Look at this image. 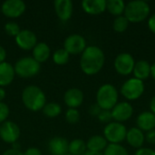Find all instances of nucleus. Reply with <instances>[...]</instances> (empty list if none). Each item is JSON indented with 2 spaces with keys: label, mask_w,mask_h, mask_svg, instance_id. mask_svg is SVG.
<instances>
[{
  "label": "nucleus",
  "mask_w": 155,
  "mask_h": 155,
  "mask_svg": "<svg viewBox=\"0 0 155 155\" xmlns=\"http://www.w3.org/2000/svg\"><path fill=\"white\" fill-rule=\"evenodd\" d=\"M82 7L89 15H99L105 11L106 1L105 0H84L82 2Z\"/></svg>",
  "instance_id": "nucleus-19"
},
{
  "label": "nucleus",
  "mask_w": 155,
  "mask_h": 155,
  "mask_svg": "<svg viewBox=\"0 0 155 155\" xmlns=\"http://www.w3.org/2000/svg\"><path fill=\"white\" fill-rule=\"evenodd\" d=\"M102 109L98 106V104H93L90 108H89V113L90 114H92L93 116H98V114L101 113Z\"/></svg>",
  "instance_id": "nucleus-36"
},
{
  "label": "nucleus",
  "mask_w": 155,
  "mask_h": 155,
  "mask_svg": "<svg viewBox=\"0 0 155 155\" xmlns=\"http://www.w3.org/2000/svg\"><path fill=\"white\" fill-rule=\"evenodd\" d=\"M14 66L6 62L0 64V86H6L12 83L15 77Z\"/></svg>",
  "instance_id": "nucleus-20"
},
{
  "label": "nucleus",
  "mask_w": 155,
  "mask_h": 155,
  "mask_svg": "<svg viewBox=\"0 0 155 155\" xmlns=\"http://www.w3.org/2000/svg\"><path fill=\"white\" fill-rule=\"evenodd\" d=\"M104 53L98 46H87L82 53V56L80 59V66L82 71L87 75H94L98 74L104 67Z\"/></svg>",
  "instance_id": "nucleus-1"
},
{
  "label": "nucleus",
  "mask_w": 155,
  "mask_h": 155,
  "mask_svg": "<svg viewBox=\"0 0 155 155\" xmlns=\"http://www.w3.org/2000/svg\"><path fill=\"white\" fill-rule=\"evenodd\" d=\"M2 13L10 18H16L22 15L25 10V4L21 0H6L2 5Z\"/></svg>",
  "instance_id": "nucleus-11"
},
{
  "label": "nucleus",
  "mask_w": 155,
  "mask_h": 155,
  "mask_svg": "<svg viewBox=\"0 0 155 155\" xmlns=\"http://www.w3.org/2000/svg\"><path fill=\"white\" fill-rule=\"evenodd\" d=\"M134 155H155V151L151 148H141L138 149Z\"/></svg>",
  "instance_id": "nucleus-35"
},
{
  "label": "nucleus",
  "mask_w": 155,
  "mask_h": 155,
  "mask_svg": "<svg viewBox=\"0 0 155 155\" xmlns=\"http://www.w3.org/2000/svg\"><path fill=\"white\" fill-rule=\"evenodd\" d=\"M129 21L124 15L117 16L113 23V28L117 33H124L127 30L129 26Z\"/></svg>",
  "instance_id": "nucleus-28"
},
{
  "label": "nucleus",
  "mask_w": 155,
  "mask_h": 155,
  "mask_svg": "<svg viewBox=\"0 0 155 155\" xmlns=\"http://www.w3.org/2000/svg\"><path fill=\"white\" fill-rule=\"evenodd\" d=\"M9 115V108L5 103H0V123L5 122L6 118Z\"/></svg>",
  "instance_id": "nucleus-33"
},
{
  "label": "nucleus",
  "mask_w": 155,
  "mask_h": 155,
  "mask_svg": "<svg viewBox=\"0 0 155 155\" xmlns=\"http://www.w3.org/2000/svg\"><path fill=\"white\" fill-rule=\"evenodd\" d=\"M150 109H151V112L155 115V95L151 99V102H150Z\"/></svg>",
  "instance_id": "nucleus-41"
},
{
  "label": "nucleus",
  "mask_w": 155,
  "mask_h": 155,
  "mask_svg": "<svg viewBox=\"0 0 155 155\" xmlns=\"http://www.w3.org/2000/svg\"><path fill=\"white\" fill-rule=\"evenodd\" d=\"M22 101L25 106L30 111L42 110L45 105V94L38 86H26L22 93Z\"/></svg>",
  "instance_id": "nucleus-2"
},
{
  "label": "nucleus",
  "mask_w": 155,
  "mask_h": 155,
  "mask_svg": "<svg viewBox=\"0 0 155 155\" xmlns=\"http://www.w3.org/2000/svg\"><path fill=\"white\" fill-rule=\"evenodd\" d=\"M15 42L21 49L30 50L36 45L37 38L35 33L25 29L21 30V32L15 36Z\"/></svg>",
  "instance_id": "nucleus-13"
},
{
  "label": "nucleus",
  "mask_w": 155,
  "mask_h": 155,
  "mask_svg": "<svg viewBox=\"0 0 155 155\" xmlns=\"http://www.w3.org/2000/svg\"><path fill=\"white\" fill-rule=\"evenodd\" d=\"M108 143L106 139L102 135H94L90 137L86 143L87 150L95 153H101L102 151H104Z\"/></svg>",
  "instance_id": "nucleus-22"
},
{
  "label": "nucleus",
  "mask_w": 155,
  "mask_h": 155,
  "mask_svg": "<svg viewBox=\"0 0 155 155\" xmlns=\"http://www.w3.org/2000/svg\"><path fill=\"white\" fill-rule=\"evenodd\" d=\"M83 155H103L101 153H95V152H90V151H86Z\"/></svg>",
  "instance_id": "nucleus-44"
},
{
  "label": "nucleus",
  "mask_w": 155,
  "mask_h": 155,
  "mask_svg": "<svg viewBox=\"0 0 155 155\" xmlns=\"http://www.w3.org/2000/svg\"><path fill=\"white\" fill-rule=\"evenodd\" d=\"M148 27L151 30V32H153V34H155V14L152 15L149 17V20H148Z\"/></svg>",
  "instance_id": "nucleus-37"
},
{
  "label": "nucleus",
  "mask_w": 155,
  "mask_h": 155,
  "mask_svg": "<svg viewBox=\"0 0 155 155\" xmlns=\"http://www.w3.org/2000/svg\"><path fill=\"white\" fill-rule=\"evenodd\" d=\"M20 136L18 125L13 122L5 121L0 125V138L7 143H15Z\"/></svg>",
  "instance_id": "nucleus-10"
},
{
  "label": "nucleus",
  "mask_w": 155,
  "mask_h": 155,
  "mask_svg": "<svg viewBox=\"0 0 155 155\" xmlns=\"http://www.w3.org/2000/svg\"><path fill=\"white\" fill-rule=\"evenodd\" d=\"M5 57H6V52H5V48L0 45V64L4 63Z\"/></svg>",
  "instance_id": "nucleus-40"
},
{
  "label": "nucleus",
  "mask_w": 155,
  "mask_h": 155,
  "mask_svg": "<svg viewBox=\"0 0 155 155\" xmlns=\"http://www.w3.org/2000/svg\"><path fill=\"white\" fill-rule=\"evenodd\" d=\"M125 140L131 147L138 150L143 148V145L145 142V137L143 131L137 127H133L127 131Z\"/></svg>",
  "instance_id": "nucleus-16"
},
{
  "label": "nucleus",
  "mask_w": 155,
  "mask_h": 155,
  "mask_svg": "<svg viewBox=\"0 0 155 155\" xmlns=\"http://www.w3.org/2000/svg\"><path fill=\"white\" fill-rule=\"evenodd\" d=\"M103 155H129V153L123 145L110 143L104 149Z\"/></svg>",
  "instance_id": "nucleus-27"
},
{
  "label": "nucleus",
  "mask_w": 155,
  "mask_h": 155,
  "mask_svg": "<svg viewBox=\"0 0 155 155\" xmlns=\"http://www.w3.org/2000/svg\"><path fill=\"white\" fill-rule=\"evenodd\" d=\"M144 93V83L136 78H130L121 87V94L129 101L139 99Z\"/></svg>",
  "instance_id": "nucleus-6"
},
{
  "label": "nucleus",
  "mask_w": 155,
  "mask_h": 155,
  "mask_svg": "<svg viewBox=\"0 0 155 155\" xmlns=\"http://www.w3.org/2000/svg\"><path fill=\"white\" fill-rule=\"evenodd\" d=\"M64 155H73V154H71L70 153H65V154H64Z\"/></svg>",
  "instance_id": "nucleus-45"
},
{
  "label": "nucleus",
  "mask_w": 155,
  "mask_h": 155,
  "mask_svg": "<svg viewBox=\"0 0 155 155\" xmlns=\"http://www.w3.org/2000/svg\"><path fill=\"white\" fill-rule=\"evenodd\" d=\"M69 54L67 51H65L64 48H61V49H57L54 54H53V60L54 62L58 64V65H63V64H65L68 60H69Z\"/></svg>",
  "instance_id": "nucleus-29"
},
{
  "label": "nucleus",
  "mask_w": 155,
  "mask_h": 155,
  "mask_svg": "<svg viewBox=\"0 0 155 155\" xmlns=\"http://www.w3.org/2000/svg\"><path fill=\"white\" fill-rule=\"evenodd\" d=\"M98 119L101 123L104 124H110L111 121L113 120V116H112V112L109 110H102L101 113L98 114Z\"/></svg>",
  "instance_id": "nucleus-32"
},
{
  "label": "nucleus",
  "mask_w": 155,
  "mask_h": 155,
  "mask_svg": "<svg viewBox=\"0 0 155 155\" xmlns=\"http://www.w3.org/2000/svg\"><path fill=\"white\" fill-rule=\"evenodd\" d=\"M5 31L8 35L15 37L21 32V29H20V26L16 23L9 22L5 25Z\"/></svg>",
  "instance_id": "nucleus-31"
},
{
  "label": "nucleus",
  "mask_w": 155,
  "mask_h": 155,
  "mask_svg": "<svg viewBox=\"0 0 155 155\" xmlns=\"http://www.w3.org/2000/svg\"><path fill=\"white\" fill-rule=\"evenodd\" d=\"M5 91L2 87H0V103L5 99Z\"/></svg>",
  "instance_id": "nucleus-42"
},
{
  "label": "nucleus",
  "mask_w": 155,
  "mask_h": 155,
  "mask_svg": "<svg viewBox=\"0 0 155 155\" xmlns=\"http://www.w3.org/2000/svg\"><path fill=\"white\" fill-rule=\"evenodd\" d=\"M15 73L23 78H29L36 75L40 71V64L33 57H24L19 59L15 64Z\"/></svg>",
  "instance_id": "nucleus-5"
},
{
  "label": "nucleus",
  "mask_w": 155,
  "mask_h": 155,
  "mask_svg": "<svg viewBox=\"0 0 155 155\" xmlns=\"http://www.w3.org/2000/svg\"><path fill=\"white\" fill-rule=\"evenodd\" d=\"M65 119L71 124H75L80 120V113L76 109L69 108L65 113Z\"/></svg>",
  "instance_id": "nucleus-30"
},
{
  "label": "nucleus",
  "mask_w": 155,
  "mask_h": 155,
  "mask_svg": "<svg viewBox=\"0 0 155 155\" xmlns=\"http://www.w3.org/2000/svg\"><path fill=\"white\" fill-rule=\"evenodd\" d=\"M86 143L81 139L73 140L68 145V153L73 155H83L86 152Z\"/></svg>",
  "instance_id": "nucleus-25"
},
{
  "label": "nucleus",
  "mask_w": 155,
  "mask_h": 155,
  "mask_svg": "<svg viewBox=\"0 0 155 155\" xmlns=\"http://www.w3.org/2000/svg\"><path fill=\"white\" fill-rule=\"evenodd\" d=\"M150 11V5L146 1L134 0L125 5L124 14L130 23H140L149 16Z\"/></svg>",
  "instance_id": "nucleus-3"
},
{
  "label": "nucleus",
  "mask_w": 155,
  "mask_h": 155,
  "mask_svg": "<svg viewBox=\"0 0 155 155\" xmlns=\"http://www.w3.org/2000/svg\"><path fill=\"white\" fill-rule=\"evenodd\" d=\"M50 56V48L45 43H38L33 48V58L40 63L45 62Z\"/></svg>",
  "instance_id": "nucleus-23"
},
{
  "label": "nucleus",
  "mask_w": 155,
  "mask_h": 155,
  "mask_svg": "<svg viewBox=\"0 0 155 155\" xmlns=\"http://www.w3.org/2000/svg\"><path fill=\"white\" fill-rule=\"evenodd\" d=\"M54 10L62 21H67L73 14V3L71 0H55Z\"/></svg>",
  "instance_id": "nucleus-15"
},
{
  "label": "nucleus",
  "mask_w": 155,
  "mask_h": 155,
  "mask_svg": "<svg viewBox=\"0 0 155 155\" xmlns=\"http://www.w3.org/2000/svg\"><path fill=\"white\" fill-rule=\"evenodd\" d=\"M127 129L122 124L118 122H111L106 124L104 129V137L110 143L120 144L126 139Z\"/></svg>",
  "instance_id": "nucleus-7"
},
{
  "label": "nucleus",
  "mask_w": 155,
  "mask_h": 155,
  "mask_svg": "<svg viewBox=\"0 0 155 155\" xmlns=\"http://www.w3.org/2000/svg\"><path fill=\"white\" fill-rule=\"evenodd\" d=\"M144 137H145V141L148 143H150V144H155V129L147 132L146 134L144 135Z\"/></svg>",
  "instance_id": "nucleus-34"
},
{
  "label": "nucleus",
  "mask_w": 155,
  "mask_h": 155,
  "mask_svg": "<svg viewBox=\"0 0 155 155\" xmlns=\"http://www.w3.org/2000/svg\"><path fill=\"white\" fill-rule=\"evenodd\" d=\"M42 110H43L44 114L47 117H50V118H54V117L58 116L62 111L61 106L56 103L46 104Z\"/></svg>",
  "instance_id": "nucleus-26"
},
{
  "label": "nucleus",
  "mask_w": 155,
  "mask_h": 155,
  "mask_svg": "<svg viewBox=\"0 0 155 155\" xmlns=\"http://www.w3.org/2000/svg\"><path fill=\"white\" fill-rule=\"evenodd\" d=\"M133 74L136 79L141 81L146 80L151 75V64L145 60H140L135 63Z\"/></svg>",
  "instance_id": "nucleus-21"
},
{
  "label": "nucleus",
  "mask_w": 155,
  "mask_h": 155,
  "mask_svg": "<svg viewBox=\"0 0 155 155\" xmlns=\"http://www.w3.org/2000/svg\"><path fill=\"white\" fill-rule=\"evenodd\" d=\"M69 143L63 137H54L48 143V149L53 155H64L68 153Z\"/></svg>",
  "instance_id": "nucleus-18"
},
{
  "label": "nucleus",
  "mask_w": 155,
  "mask_h": 155,
  "mask_svg": "<svg viewBox=\"0 0 155 155\" xmlns=\"http://www.w3.org/2000/svg\"><path fill=\"white\" fill-rule=\"evenodd\" d=\"M106 9L111 15L117 17L124 13L125 3L123 0H108L106 1Z\"/></svg>",
  "instance_id": "nucleus-24"
},
{
  "label": "nucleus",
  "mask_w": 155,
  "mask_h": 155,
  "mask_svg": "<svg viewBox=\"0 0 155 155\" xmlns=\"http://www.w3.org/2000/svg\"><path fill=\"white\" fill-rule=\"evenodd\" d=\"M3 155H24L23 153H21L19 150H15V149H9L6 150Z\"/></svg>",
  "instance_id": "nucleus-39"
},
{
  "label": "nucleus",
  "mask_w": 155,
  "mask_h": 155,
  "mask_svg": "<svg viewBox=\"0 0 155 155\" xmlns=\"http://www.w3.org/2000/svg\"><path fill=\"white\" fill-rule=\"evenodd\" d=\"M118 91L114 85L104 84L97 91L96 104L102 110L111 111L118 103Z\"/></svg>",
  "instance_id": "nucleus-4"
},
{
  "label": "nucleus",
  "mask_w": 155,
  "mask_h": 155,
  "mask_svg": "<svg viewBox=\"0 0 155 155\" xmlns=\"http://www.w3.org/2000/svg\"><path fill=\"white\" fill-rule=\"evenodd\" d=\"M113 119L115 122L123 123L129 120L134 114V107L128 102H120L111 110Z\"/></svg>",
  "instance_id": "nucleus-12"
},
{
  "label": "nucleus",
  "mask_w": 155,
  "mask_h": 155,
  "mask_svg": "<svg viewBox=\"0 0 155 155\" xmlns=\"http://www.w3.org/2000/svg\"><path fill=\"white\" fill-rule=\"evenodd\" d=\"M135 64L134 58L131 54L121 53L114 59V69L121 75H129L133 74L134 67Z\"/></svg>",
  "instance_id": "nucleus-8"
},
{
  "label": "nucleus",
  "mask_w": 155,
  "mask_h": 155,
  "mask_svg": "<svg viewBox=\"0 0 155 155\" xmlns=\"http://www.w3.org/2000/svg\"><path fill=\"white\" fill-rule=\"evenodd\" d=\"M24 155H42V153L37 148H29L24 153Z\"/></svg>",
  "instance_id": "nucleus-38"
},
{
  "label": "nucleus",
  "mask_w": 155,
  "mask_h": 155,
  "mask_svg": "<svg viewBox=\"0 0 155 155\" xmlns=\"http://www.w3.org/2000/svg\"><path fill=\"white\" fill-rule=\"evenodd\" d=\"M137 128L143 132H149L155 129V115L149 111L141 113L136 119Z\"/></svg>",
  "instance_id": "nucleus-17"
},
{
  "label": "nucleus",
  "mask_w": 155,
  "mask_h": 155,
  "mask_svg": "<svg viewBox=\"0 0 155 155\" xmlns=\"http://www.w3.org/2000/svg\"><path fill=\"white\" fill-rule=\"evenodd\" d=\"M86 48V41L81 35L74 34L64 40V49L68 52L69 54H78L84 51Z\"/></svg>",
  "instance_id": "nucleus-9"
},
{
  "label": "nucleus",
  "mask_w": 155,
  "mask_h": 155,
  "mask_svg": "<svg viewBox=\"0 0 155 155\" xmlns=\"http://www.w3.org/2000/svg\"><path fill=\"white\" fill-rule=\"evenodd\" d=\"M64 100L65 104L69 108L75 109L83 104L84 94L78 88H70L65 92Z\"/></svg>",
  "instance_id": "nucleus-14"
},
{
  "label": "nucleus",
  "mask_w": 155,
  "mask_h": 155,
  "mask_svg": "<svg viewBox=\"0 0 155 155\" xmlns=\"http://www.w3.org/2000/svg\"><path fill=\"white\" fill-rule=\"evenodd\" d=\"M151 75L155 80V63L151 64Z\"/></svg>",
  "instance_id": "nucleus-43"
}]
</instances>
